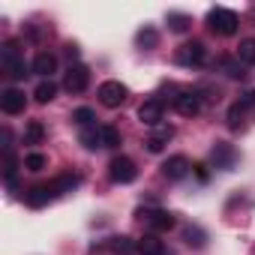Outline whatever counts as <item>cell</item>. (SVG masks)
Listing matches in <instances>:
<instances>
[{
	"label": "cell",
	"instance_id": "cell-6",
	"mask_svg": "<svg viewBox=\"0 0 255 255\" xmlns=\"http://www.w3.org/2000/svg\"><path fill=\"white\" fill-rule=\"evenodd\" d=\"M96 96H99V102L105 108H117V105L126 102V87L120 81H102L99 90H96Z\"/></svg>",
	"mask_w": 255,
	"mask_h": 255
},
{
	"label": "cell",
	"instance_id": "cell-7",
	"mask_svg": "<svg viewBox=\"0 0 255 255\" xmlns=\"http://www.w3.org/2000/svg\"><path fill=\"white\" fill-rule=\"evenodd\" d=\"M87 84H90V69H87L84 63L69 66V72H66V78H63V87H66L69 93H84Z\"/></svg>",
	"mask_w": 255,
	"mask_h": 255
},
{
	"label": "cell",
	"instance_id": "cell-10",
	"mask_svg": "<svg viewBox=\"0 0 255 255\" xmlns=\"http://www.w3.org/2000/svg\"><path fill=\"white\" fill-rule=\"evenodd\" d=\"M162 114H165V102L162 99H147L138 108V120L147 123V126H159L162 123Z\"/></svg>",
	"mask_w": 255,
	"mask_h": 255
},
{
	"label": "cell",
	"instance_id": "cell-8",
	"mask_svg": "<svg viewBox=\"0 0 255 255\" xmlns=\"http://www.w3.org/2000/svg\"><path fill=\"white\" fill-rule=\"evenodd\" d=\"M210 162H213V168H219V171H231L234 162H237V150H234L231 144L219 141V144L210 150Z\"/></svg>",
	"mask_w": 255,
	"mask_h": 255
},
{
	"label": "cell",
	"instance_id": "cell-2",
	"mask_svg": "<svg viewBox=\"0 0 255 255\" xmlns=\"http://www.w3.org/2000/svg\"><path fill=\"white\" fill-rule=\"evenodd\" d=\"M207 24H210V30H213V33H219V36H234L240 21H237V15H234L231 9L216 6V9H210V12H207Z\"/></svg>",
	"mask_w": 255,
	"mask_h": 255
},
{
	"label": "cell",
	"instance_id": "cell-16",
	"mask_svg": "<svg viewBox=\"0 0 255 255\" xmlns=\"http://www.w3.org/2000/svg\"><path fill=\"white\" fill-rule=\"evenodd\" d=\"M81 144L87 150L102 147V126H87V129H81Z\"/></svg>",
	"mask_w": 255,
	"mask_h": 255
},
{
	"label": "cell",
	"instance_id": "cell-24",
	"mask_svg": "<svg viewBox=\"0 0 255 255\" xmlns=\"http://www.w3.org/2000/svg\"><path fill=\"white\" fill-rule=\"evenodd\" d=\"M168 24H171V30L183 33V30H189L192 18H189V15H183V12H168Z\"/></svg>",
	"mask_w": 255,
	"mask_h": 255
},
{
	"label": "cell",
	"instance_id": "cell-11",
	"mask_svg": "<svg viewBox=\"0 0 255 255\" xmlns=\"http://www.w3.org/2000/svg\"><path fill=\"white\" fill-rule=\"evenodd\" d=\"M30 72L33 75H42V81H51V75L57 72V57L48 54V51H39L30 63Z\"/></svg>",
	"mask_w": 255,
	"mask_h": 255
},
{
	"label": "cell",
	"instance_id": "cell-5",
	"mask_svg": "<svg viewBox=\"0 0 255 255\" xmlns=\"http://www.w3.org/2000/svg\"><path fill=\"white\" fill-rule=\"evenodd\" d=\"M138 216L144 219V225L150 228V234H159V231H171V228L177 225L174 213H168V210H141Z\"/></svg>",
	"mask_w": 255,
	"mask_h": 255
},
{
	"label": "cell",
	"instance_id": "cell-23",
	"mask_svg": "<svg viewBox=\"0 0 255 255\" xmlns=\"http://www.w3.org/2000/svg\"><path fill=\"white\" fill-rule=\"evenodd\" d=\"M93 120H96L93 108H75V111H72V123H78L81 129H87V126H93Z\"/></svg>",
	"mask_w": 255,
	"mask_h": 255
},
{
	"label": "cell",
	"instance_id": "cell-18",
	"mask_svg": "<svg viewBox=\"0 0 255 255\" xmlns=\"http://www.w3.org/2000/svg\"><path fill=\"white\" fill-rule=\"evenodd\" d=\"M42 138H45V126L39 120H30L24 129V144H42Z\"/></svg>",
	"mask_w": 255,
	"mask_h": 255
},
{
	"label": "cell",
	"instance_id": "cell-3",
	"mask_svg": "<svg viewBox=\"0 0 255 255\" xmlns=\"http://www.w3.org/2000/svg\"><path fill=\"white\" fill-rule=\"evenodd\" d=\"M108 177H111L114 183H132V180L138 177V168H135V162H132L129 156H114V159L108 162Z\"/></svg>",
	"mask_w": 255,
	"mask_h": 255
},
{
	"label": "cell",
	"instance_id": "cell-26",
	"mask_svg": "<svg viewBox=\"0 0 255 255\" xmlns=\"http://www.w3.org/2000/svg\"><path fill=\"white\" fill-rule=\"evenodd\" d=\"M102 147H120V132L114 126H102Z\"/></svg>",
	"mask_w": 255,
	"mask_h": 255
},
{
	"label": "cell",
	"instance_id": "cell-17",
	"mask_svg": "<svg viewBox=\"0 0 255 255\" xmlns=\"http://www.w3.org/2000/svg\"><path fill=\"white\" fill-rule=\"evenodd\" d=\"M54 96H57V84H54V81H39V84H36V90H33V99H36L39 105L51 102Z\"/></svg>",
	"mask_w": 255,
	"mask_h": 255
},
{
	"label": "cell",
	"instance_id": "cell-1",
	"mask_svg": "<svg viewBox=\"0 0 255 255\" xmlns=\"http://www.w3.org/2000/svg\"><path fill=\"white\" fill-rule=\"evenodd\" d=\"M0 63H3V69H6L12 78H24V75H30V72H27V63H24V57H21V48H18L15 39L3 42V48H0Z\"/></svg>",
	"mask_w": 255,
	"mask_h": 255
},
{
	"label": "cell",
	"instance_id": "cell-15",
	"mask_svg": "<svg viewBox=\"0 0 255 255\" xmlns=\"http://www.w3.org/2000/svg\"><path fill=\"white\" fill-rule=\"evenodd\" d=\"M108 246L114 255H138V240H129V237H111Z\"/></svg>",
	"mask_w": 255,
	"mask_h": 255
},
{
	"label": "cell",
	"instance_id": "cell-12",
	"mask_svg": "<svg viewBox=\"0 0 255 255\" xmlns=\"http://www.w3.org/2000/svg\"><path fill=\"white\" fill-rule=\"evenodd\" d=\"M189 168H192L189 159L180 156V153H177V156H168V159L162 162V174H165L168 180H183V177L189 174Z\"/></svg>",
	"mask_w": 255,
	"mask_h": 255
},
{
	"label": "cell",
	"instance_id": "cell-28",
	"mask_svg": "<svg viewBox=\"0 0 255 255\" xmlns=\"http://www.w3.org/2000/svg\"><path fill=\"white\" fill-rule=\"evenodd\" d=\"M15 171H18V159L12 156V153H6V168H3V177H6V183L15 189Z\"/></svg>",
	"mask_w": 255,
	"mask_h": 255
},
{
	"label": "cell",
	"instance_id": "cell-20",
	"mask_svg": "<svg viewBox=\"0 0 255 255\" xmlns=\"http://www.w3.org/2000/svg\"><path fill=\"white\" fill-rule=\"evenodd\" d=\"M219 69L228 75V78H246V66L240 63V60H219Z\"/></svg>",
	"mask_w": 255,
	"mask_h": 255
},
{
	"label": "cell",
	"instance_id": "cell-27",
	"mask_svg": "<svg viewBox=\"0 0 255 255\" xmlns=\"http://www.w3.org/2000/svg\"><path fill=\"white\" fill-rule=\"evenodd\" d=\"M243 114H246V108H243L240 102H234V105L228 108V126H231V129H237V126L243 123Z\"/></svg>",
	"mask_w": 255,
	"mask_h": 255
},
{
	"label": "cell",
	"instance_id": "cell-19",
	"mask_svg": "<svg viewBox=\"0 0 255 255\" xmlns=\"http://www.w3.org/2000/svg\"><path fill=\"white\" fill-rule=\"evenodd\" d=\"M237 60L243 66H255V39H243L237 48Z\"/></svg>",
	"mask_w": 255,
	"mask_h": 255
},
{
	"label": "cell",
	"instance_id": "cell-21",
	"mask_svg": "<svg viewBox=\"0 0 255 255\" xmlns=\"http://www.w3.org/2000/svg\"><path fill=\"white\" fill-rule=\"evenodd\" d=\"M183 240H186L189 246H195V249H201V246L207 243V234H204V231H201L198 225H189V228L183 231Z\"/></svg>",
	"mask_w": 255,
	"mask_h": 255
},
{
	"label": "cell",
	"instance_id": "cell-31",
	"mask_svg": "<svg viewBox=\"0 0 255 255\" xmlns=\"http://www.w3.org/2000/svg\"><path fill=\"white\" fill-rule=\"evenodd\" d=\"M195 174H198V180H201V183H207V180H210V171H207V165H204V162H198V165H195Z\"/></svg>",
	"mask_w": 255,
	"mask_h": 255
},
{
	"label": "cell",
	"instance_id": "cell-30",
	"mask_svg": "<svg viewBox=\"0 0 255 255\" xmlns=\"http://www.w3.org/2000/svg\"><path fill=\"white\" fill-rule=\"evenodd\" d=\"M240 105H243V108H255V90H246V93L240 96Z\"/></svg>",
	"mask_w": 255,
	"mask_h": 255
},
{
	"label": "cell",
	"instance_id": "cell-9",
	"mask_svg": "<svg viewBox=\"0 0 255 255\" xmlns=\"http://www.w3.org/2000/svg\"><path fill=\"white\" fill-rule=\"evenodd\" d=\"M174 108H177V114H183V117H195V114L201 111V96H198L195 90H183V93L174 96Z\"/></svg>",
	"mask_w": 255,
	"mask_h": 255
},
{
	"label": "cell",
	"instance_id": "cell-29",
	"mask_svg": "<svg viewBox=\"0 0 255 255\" xmlns=\"http://www.w3.org/2000/svg\"><path fill=\"white\" fill-rule=\"evenodd\" d=\"M165 141H168V138H162V135H150V138H147L144 144H147V150H150V153H162Z\"/></svg>",
	"mask_w": 255,
	"mask_h": 255
},
{
	"label": "cell",
	"instance_id": "cell-14",
	"mask_svg": "<svg viewBox=\"0 0 255 255\" xmlns=\"http://www.w3.org/2000/svg\"><path fill=\"white\" fill-rule=\"evenodd\" d=\"M138 255H168V249L159 240V234H144L138 240Z\"/></svg>",
	"mask_w": 255,
	"mask_h": 255
},
{
	"label": "cell",
	"instance_id": "cell-4",
	"mask_svg": "<svg viewBox=\"0 0 255 255\" xmlns=\"http://www.w3.org/2000/svg\"><path fill=\"white\" fill-rule=\"evenodd\" d=\"M174 60H177L180 66H201V63L207 60V48H204V42L192 39V42H186V45H180V48H177Z\"/></svg>",
	"mask_w": 255,
	"mask_h": 255
},
{
	"label": "cell",
	"instance_id": "cell-13",
	"mask_svg": "<svg viewBox=\"0 0 255 255\" xmlns=\"http://www.w3.org/2000/svg\"><path fill=\"white\" fill-rule=\"evenodd\" d=\"M0 108H3L6 114H21V111L27 108V99H24V93H21V90L9 87V90L0 93Z\"/></svg>",
	"mask_w": 255,
	"mask_h": 255
},
{
	"label": "cell",
	"instance_id": "cell-25",
	"mask_svg": "<svg viewBox=\"0 0 255 255\" xmlns=\"http://www.w3.org/2000/svg\"><path fill=\"white\" fill-rule=\"evenodd\" d=\"M45 165H48V159H45L42 153H36V150L24 156V168H27V171H42Z\"/></svg>",
	"mask_w": 255,
	"mask_h": 255
},
{
	"label": "cell",
	"instance_id": "cell-22",
	"mask_svg": "<svg viewBox=\"0 0 255 255\" xmlns=\"http://www.w3.org/2000/svg\"><path fill=\"white\" fill-rule=\"evenodd\" d=\"M135 42L141 45V48H156V42H159V33L153 30V27H144V30H138V36H135Z\"/></svg>",
	"mask_w": 255,
	"mask_h": 255
}]
</instances>
